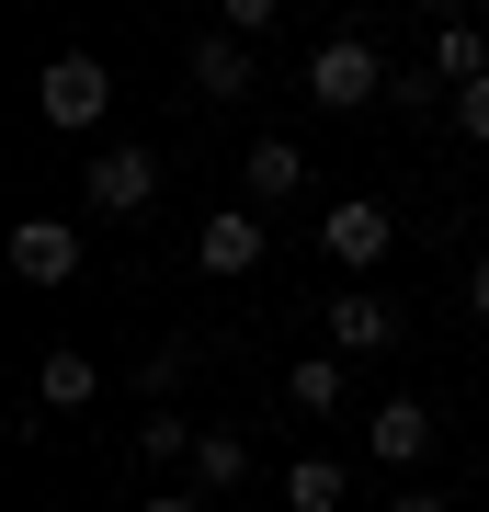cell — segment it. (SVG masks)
Listing matches in <instances>:
<instances>
[{"mask_svg":"<svg viewBox=\"0 0 489 512\" xmlns=\"http://www.w3.org/2000/svg\"><path fill=\"white\" fill-rule=\"evenodd\" d=\"M387 57H376V35H319L308 46V69H296V92H308L319 114H364V103H387Z\"/></svg>","mask_w":489,"mask_h":512,"instance_id":"cell-1","label":"cell"},{"mask_svg":"<svg viewBox=\"0 0 489 512\" xmlns=\"http://www.w3.org/2000/svg\"><path fill=\"white\" fill-rule=\"evenodd\" d=\"M35 114H46V126L57 137H91V126H103V114H114V69H103V57H46V69H35Z\"/></svg>","mask_w":489,"mask_h":512,"instance_id":"cell-2","label":"cell"},{"mask_svg":"<svg viewBox=\"0 0 489 512\" xmlns=\"http://www.w3.org/2000/svg\"><path fill=\"white\" fill-rule=\"evenodd\" d=\"M80 194H91V217H148V205H160V148H137V137L91 148Z\"/></svg>","mask_w":489,"mask_h":512,"instance_id":"cell-3","label":"cell"},{"mask_svg":"<svg viewBox=\"0 0 489 512\" xmlns=\"http://www.w3.org/2000/svg\"><path fill=\"white\" fill-rule=\"evenodd\" d=\"M319 251L342 262V285H364V274H376L387 251H399V217H387L376 194H342V205H330V217H319Z\"/></svg>","mask_w":489,"mask_h":512,"instance_id":"cell-4","label":"cell"},{"mask_svg":"<svg viewBox=\"0 0 489 512\" xmlns=\"http://www.w3.org/2000/svg\"><path fill=\"white\" fill-rule=\"evenodd\" d=\"M80 262H91V251H80V228H69V217H23V228H12V274L35 285V296L80 285Z\"/></svg>","mask_w":489,"mask_h":512,"instance_id":"cell-5","label":"cell"},{"mask_svg":"<svg viewBox=\"0 0 489 512\" xmlns=\"http://www.w3.org/2000/svg\"><path fill=\"white\" fill-rule=\"evenodd\" d=\"M194 262H205V274H262V262H273L262 205H217V217L194 228Z\"/></svg>","mask_w":489,"mask_h":512,"instance_id":"cell-6","label":"cell"},{"mask_svg":"<svg viewBox=\"0 0 489 512\" xmlns=\"http://www.w3.org/2000/svg\"><path fill=\"white\" fill-rule=\"evenodd\" d=\"M182 80H194V103H239V92H251V35H228V23H217V35H194V57H182Z\"/></svg>","mask_w":489,"mask_h":512,"instance_id":"cell-7","label":"cell"},{"mask_svg":"<svg viewBox=\"0 0 489 512\" xmlns=\"http://www.w3.org/2000/svg\"><path fill=\"white\" fill-rule=\"evenodd\" d=\"M387 342H399V308H387L376 285H342V296H330V353L364 365V353H387Z\"/></svg>","mask_w":489,"mask_h":512,"instance_id":"cell-8","label":"cell"},{"mask_svg":"<svg viewBox=\"0 0 489 512\" xmlns=\"http://www.w3.org/2000/svg\"><path fill=\"white\" fill-rule=\"evenodd\" d=\"M182 478H194L205 501L251 490V433H239V421H205V433H194V467H182Z\"/></svg>","mask_w":489,"mask_h":512,"instance_id":"cell-9","label":"cell"},{"mask_svg":"<svg viewBox=\"0 0 489 512\" xmlns=\"http://www.w3.org/2000/svg\"><path fill=\"white\" fill-rule=\"evenodd\" d=\"M364 456H376V467H421V456H433V410H421V399H376Z\"/></svg>","mask_w":489,"mask_h":512,"instance_id":"cell-10","label":"cell"},{"mask_svg":"<svg viewBox=\"0 0 489 512\" xmlns=\"http://www.w3.org/2000/svg\"><path fill=\"white\" fill-rule=\"evenodd\" d=\"M239 171H251V205H285L296 183H308V148H296V137H251Z\"/></svg>","mask_w":489,"mask_h":512,"instance_id":"cell-11","label":"cell"},{"mask_svg":"<svg viewBox=\"0 0 489 512\" xmlns=\"http://www.w3.org/2000/svg\"><path fill=\"white\" fill-rule=\"evenodd\" d=\"M35 399H46V410H91V399H103V365H91V353H69V342H57L46 365H35Z\"/></svg>","mask_w":489,"mask_h":512,"instance_id":"cell-12","label":"cell"},{"mask_svg":"<svg viewBox=\"0 0 489 512\" xmlns=\"http://www.w3.org/2000/svg\"><path fill=\"white\" fill-rule=\"evenodd\" d=\"M342 376H353V353H296V365H285V399L319 421V410H342Z\"/></svg>","mask_w":489,"mask_h":512,"instance_id":"cell-13","label":"cell"},{"mask_svg":"<svg viewBox=\"0 0 489 512\" xmlns=\"http://www.w3.org/2000/svg\"><path fill=\"white\" fill-rule=\"evenodd\" d=\"M194 433H205V421H182V410H148V421H137V456H148V478L194 467Z\"/></svg>","mask_w":489,"mask_h":512,"instance_id":"cell-14","label":"cell"},{"mask_svg":"<svg viewBox=\"0 0 489 512\" xmlns=\"http://www.w3.org/2000/svg\"><path fill=\"white\" fill-rule=\"evenodd\" d=\"M194 353H205V342H182V330H171V342H148V353H137V399H148V410H171V387L194 376Z\"/></svg>","mask_w":489,"mask_h":512,"instance_id":"cell-15","label":"cell"},{"mask_svg":"<svg viewBox=\"0 0 489 512\" xmlns=\"http://www.w3.org/2000/svg\"><path fill=\"white\" fill-rule=\"evenodd\" d=\"M433 80H489V35H478L467 12H455V23H433Z\"/></svg>","mask_w":489,"mask_h":512,"instance_id":"cell-16","label":"cell"},{"mask_svg":"<svg viewBox=\"0 0 489 512\" xmlns=\"http://www.w3.org/2000/svg\"><path fill=\"white\" fill-rule=\"evenodd\" d=\"M342 490H353L342 456H296V467H285V501H296V512H342Z\"/></svg>","mask_w":489,"mask_h":512,"instance_id":"cell-17","label":"cell"},{"mask_svg":"<svg viewBox=\"0 0 489 512\" xmlns=\"http://www.w3.org/2000/svg\"><path fill=\"white\" fill-rule=\"evenodd\" d=\"M217 23H228V35H251V46H262L273 23H285V0H217Z\"/></svg>","mask_w":489,"mask_h":512,"instance_id":"cell-18","label":"cell"},{"mask_svg":"<svg viewBox=\"0 0 489 512\" xmlns=\"http://www.w3.org/2000/svg\"><path fill=\"white\" fill-rule=\"evenodd\" d=\"M444 103H455V137H478V148H489V80H455Z\"/></svg>","mask_w":489,"mask_h":512,"instance_id":"cell-19","label":"cell"},{"mask_svg":"<svg viewBox=\"0 0 489 512\" xmlns=\"http://www.w3.org/2000/svg\"><path fill=\"white\" fill-rule=\"evenodd\" d=\"M433 92H455V80H433V57H421L410 80H387V103H399V114H433Z\"/></svg>","mask_w":489,"mask_h":512,"instance_id":"cell-20","label":"cell"},{"mask_svg":"<svg viewBox=\"0 0 489 512\" xmlns=\"http://www.w3.org/2000/svg\"><path fill=\"white\" fill-rule=\"evenodd\" d=\"M137 512H205V490H194V478H182V490H171V478H160V490H148Z\"/></svg>","mask_w":489,"mask_h":512,"instance_id":"cell-21","label":"cell"},{"mask_svg":"<svg viewBox=\"0 0 489 512\" xmlns=\"http://www.w3.org/2000/svg\"><path fill=\"white\" fill-rule=\"evenodd\" d=\"M387 512H455L444 490H399V501H387Z\"/></svg>","mask_w":489,"mask_h":512,"instance_id":"cell-22","label":"cell"},{"mask_svg":"<svg viewBox=\"0 0 489 512\" xmlns=\"http://www.w3.org/2000/svg\"><path fill=\"white\" fill-rule=\"evenodd\" d=\"M467 308H478V319H489V262H467Z\"/></svg>","mask_w":489,"mask_h":512,"instance_id":"cell-23","label":"cell"},{"mask_svg":"<svg viewBox=\"0 0 489 512\" xmlns=\"http://www.w3.org/2000/svg\"><path fill=\"white\" fill-rule=\"evenodd\" d=\"M478 205H489V171H478Z\"/></svg>","mask_w":489,"mask_h":512,"instance_id":"cell-24","label":"cell"}]
</instances>
